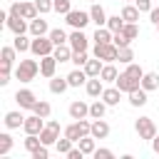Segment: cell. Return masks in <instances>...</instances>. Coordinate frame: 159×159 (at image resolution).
I'll list each match as a JSON object with an SVG mask.
<instances>
[{
	"mask_svg": "<svg viewBox=\"0 0 159 159\" xmlns=\"http://www.w3.org/2000/svg\"><path fill=\"white\" fill-rule=\"evenodd\" d=\"M37 72H40V62H35V60H20V65L15 67V77L20 82H32L37 77Z\"/></svg>",
	"mask_w": 159,
	"mask_h": 159,
	"instance_id": "obj_1",
	"label": "cell"
},
{
	"mask_svg": "<svg viewBox=\"0 0 159 159\" xmlns=\"http://www.w3.org/2000/svg\"><path fill=\"white\" fill-rule=\"evenodd\" d=\"M92 132V122H87V119H75L70 127H65V137H70L75 144L82 139V137H87Z\"/></svg>",
	"mask_w": 159,
	"mask_h": 159,
	"instance_id": "obj_2",
	"label": "cell"
},
{
	"mask_svg": "<svg viewBox=\"0 0 159 159\" xmlns=\"http://www.w3.org/2000/svg\"><path fill=\"white\" fill-rule=\"evenodd\" d=\"M30 52H32L35 57H45V55H52V52H55V42L50 40V35H40V37H32Z\"/></svg>",
	"mask_w": 159,
	"mask_h": 159,
	"instance_id": "obj_3",
	"label": "cell"
},
{
	"mask_svg": "<svg viewBox=\"0 0 159 159\" xmlns=\"http://www.w3.org/2000/svg\"><path fill=\"white\" fill-rule=\"evenodd\" d=\"M134 129H137V134H139V139H154L157 137V124H154V119L152 117H139L137 122H134Z\"/></svg>",
	"mask_w": 159,
	"mask_h": 159,
	"instance_id": "obj_4",
	"label": "cell"
},
{
	"mask_svg": "<svg viewBox=\"0 0 159 159\" xmlns=\"http://www.w3.org/2000/svg\"><path fill=\"white\" fill-rule=\"evenodd\" d=\"M65 20H67V25H70L72 30H84L87 22H92L89 10H87V12H84V10H70V12L65 15Z\"/></svg>",
	"mask_w": 159,
	"mask_h": 159,
	"instance_id": "obj_5",
	"label": "cell"
},
{
	"mask_svg": "<svg viewBox=\"0 0 159 159\" xmlns=\"http://www.w3.org/2000/svg\"><path fill=\"white\" fill-rule=\"evenodd\" d=\"M114 84H117L122 92H127V94H129V92H134V89H139V87H142V80L124 70V72H119V77H117V82H114Z\"/></svg>",
	"mask_w": 159,
	"mask_h": 159,
	"instance_id": "obj_6",
	"label": "cell"
},
{
	"mask_svg": "<svg viewBox=\"0 0 159 159\" xmlns=\"http://www.w3.org/2000/svg\"><path fill=\"white\" fill-rule=\"evenodd\" d=\"M5 27L12 32V35H25L27 30H30V22L22 17V15H15V12H7V22H5Z\"/></svg>",
	"mask_w": 159,
	"mask_h": 159,
	"instance_id": "obj_7",
	"label": "cell"
},
{
	"mask_svg": "<svg viewBox=\"0 0 159 159\" xmlns=\"http://www.w3.org/2000/svg\"><path fill=\"white\" fill-rule=\"evenodd\" d=\"M119 47L114 42H104V45H94V57H99L102 62H117Z\"/></svg>",
	"mask_w": 159,
	"mask_h": 159,
	"instance_id": "obj_8",
	"label": "cell"
},
{
	"mask_svg": "<svg viewBox=\"0 0 159 159\" xmlns=\"http://www.w3.org/2000/svg\"><path fill=\"white\" fill-rule=\"evenodd\" d=\"M15 102L20 104V109H32L37 104V97H35L32 89H17L15 92Z\"/></svg>",
	"mask_w": 159,
	"mask_h": 159,
	"instance_id": "obj_9",
	"label": "cell"
},
{
	"mask_svg": "<svg viewBox=\"0 0 159 159\" xmlns=\"http://www.w3.org/2000/svg\"><path fill=\"white\" fill-rule=\"evenodd\" d=\"M45 117H40V114H30V117H25V124H22V129H25V134H40L42 129H45V122H42Z\"/></svg>",
	"mask_w": 159,
	"mask_h": 159,
	"instance_id": "obj_10",
	"label": "cell"
},
{
	"mask_svg": "<svg viewBox=\"0 0 159 159\" xmlns=\"http://www.w3.org/2000/svg\"><path fill=\"white\" fill-rule=\"evenodd\" d=\"M55 70H57V60H55V55H45V57H40V75H42V77L52 80V77H55Z\"/></svg>",
	"mask_w": 159,
	"mask_h": 159,
	"instance_id": "obj_11",
	"label": "cell"
},
{
	"mask_svg": "<svg viewBox=\"0 0 159 159\" xmlns=\"http://www.w3.org/2000/svg\"><path fill=\"white\" fill-rule=\"evenodd\" d=\"M67 42H70V47H72V50L77 52V50H87V45H89V37H87V35H84L82 30H72V32H70V40H67Z\"/></svg>",
	"mask_w": 159,
	"mask_h": 159,
	"instance_id": "obj_12",
	"label": "cell"
},
{
	"mask_svg": "<svg viewBox=\"0 0 159 159\" xmlns=\"http://www.w3.org/2000/svg\"><path fill=\"white\" fill-rule=\"evenodd\" d=\"M67 112H70V119H84V117H89V104L82 99H75Z\"/></svg>",
	"mask_w": 159,
	"mask_h": 159,
	"instance_id": "obj_13",
	"label": "cell"
},
{
	"mask_svg": "<svg viewBox=\"0 0 159 159\" xmlns=\"http://www.w3.org/2000/svg\"><path fill=\"white\" fill-rule=\"evenodd\" d=\"M89 17H92V22H94L97 27H104V25H107V12H104V7H102L99 2H92Z\"/></svg>",
	"mask_w": 159,
	"mask_h": 159,
	"instance_id": "obj_14",
	"label": "cell"
},
{
	"mask_svg": "<svg viewBox=\"0 0 159 159\" xmlns=\"http://www.w3.org/2000/svg\"><path fill=\"white\" fill-rule=\"evenodd\" d=\"M87 80H89V75L84 72V67H77V70H72V72L67 75L70 87H82V84H87Z\"/></svg>",
	"mask_w": 159,
	"mask_h": 159,
	"instance_id": "obj_15",
	"label": "cell"
},
{
	"mask_svg": "<svg viewBox=\"0 0 159 159\" xmlns=\"http://www.w3.org/2000/svg\"><path fill=\"white\" fill-rule=\"evenodd\" d=\"M94 139H107L109 137V124L104 122V117L102 119H92V132H89Z\"/></svg>",
	"mask_w": 159,
	"mask_h": 159,
	"instance_id": "obj_16",
	"label": "cell"
},
{
	"mask_svg": "<svg viewBox=\"0 0 159 159\" xmlns=\"http://www.w3.org/2000/svg\"><path fill=\"white\" fill-rule=\"evenodd\" d=\"M84 89H87L89 97H102V92H104V82H102V77H89L87 84H84Z\"/></svg>",
	"mask_w": 159,
	"mask_h": 159,
	"instance_id": "obj_17",
	"label": "cell"
},
{
	"mask_svg": "<svg viewBox=\"0 0 159 159\" xmlns=\"http://www.w3.org/2000/svg\"><path fill=\"white\" fill-rule=\"evenodd\" d=\"M102 99H104L109 107H117V104H119V99H122V89H119L117 84H114V87H104Z\"/></svg>",
	"mask_w": 159,
	"mask_h": 159,
	"instance_id": "obj_18",
	"label": "cell"
},
{
	"mask_svg": "<svg viewBox=\"0 0 159 159\" xmlns=\"http://www.w3.org/2000/svg\"><path fill=\"white\" fill-rule=\"evenodd\" d=\"M2 122H5L7 129H20V127L25 124V117H22L17 109H12V112H5V119H2Z\"/></svg>",
	"mask_w": 159,
	"mask_h": 159,
	"instance_id": "obj_19",
	"label": "cell"
},
{
	"mask_svg": "<svg viewBox=\"0 0 159 159\" xmlns=\"http://www.w3.org/2000/svg\"><path fill=\"white\" fill-rule=\"evenodd\" d=\"M40 139H42V144L52 147V144L60 139V129H57V127H52V124H45V129L40 132Z\"/></svg>",
	"mask_w": 159,
	"mask_h": 159,
	"instance_id": "obj_20",
	"label": "cell"
},
{
	"mask_svg": "<svg viewBox=\"0 0 159 159\" xmlns=\"http://www.w3.org/2000/svg\"><path fill=\"white\" fill-rule=\"evenodd\" d=\"M30 32H32V37H40V35H50L47 20H42V17H35V20H30Z\"/></svg>",
	"mask_w": 159,
	"mask_h": 159,
	"instance_id": "obj_21",
	"label": "cell"
},
{
	"mask_svg": "<svg viewBox=\"0 0 159 159\" xmlns=\"http://www.w3.org/2000/svg\"><path fill=\"white\" fill-rule=\"evenodd\" d=\"M72 52H75V50L70 47V42H65V45H57L52 55H55L57 62H72Z\"/></svg>",
	"mask_w": 159,
	"mask_h": 159,
	"instance_id": "obj_22",
	"label": "cell"
},
{
	"mask_svg": "<svg viewBox=\"0 0 159 159\" xmlns=\"http://www.w3.org/2000/svg\"><path fill=\"white\" fill-rule=\"evenodd\" d=\"M142 87H144L147 92L159 89V72H144V77H142Z\"/></svg>",
	"mask_w": 159,
	"mask_h": 159,
	"instance_id": "obj_23",
	"label": "cell"
},
{
	"mask_svg": "<svg viewBox=\"0 0 159 159\" xmlns=\"http://www.w3.org/2000/svg\"><path fill=\"white\" fill-rule=\"evenodd\" d=\"M107 107H109V104H107L104 99H94V102L89 104V117H92V119H102L104 112H107Z\"/></svg>",
	"mask_w": 159,
	"mask_h": 159,
	"instance_id": "obj_24",
	"label": "cell"
},
{
	"mask_svg": "<svg viewBox=\"0 0 159 159\" xmlns=\"http://www.w3.org/2000/svg\"><path fill=\"white\" fill-rule=\"evenodd\" d=\"M20 15H22L25 20H35L40 12H37V5H35V2H25V0H20Z\"/></svg>",
	"mask_w": 159,
	"mask_h": 159,
	"instance_id": "obj_25",
	"label": "cell"
},
{
	"mask_svg": "<svg viewBox=\"0 0 159 159\" xmlns=\"http://www.w3.org/2000/svg\"><path fill=\"white\" fill-rule=\"evenodd\" d=\"M112 37H114V32L104 25V27H97V32H94V45H104V42H112Z\"/></svg>",
	"mask_w": 159,
	"mask_h": 159,
	"instance_id": "obj_26",
	"label": "cell"
},
{
	"mask_svg": "<svg viewBox=\"0 0 159 159\" xmlns=\"http://www.w3.org/2000/svg\"><path fill=\"white\" fill-rule=\"evenodd\" d=\"M67 87H70L67 77H52L50 80V92L52 94H62V92H67Z\"/></svg>",
	"mask_w": 159,
	"mask_h": 159,
	"instance_id": "obj_27",
	"label": "cell"
},
{
	"mask_svg": "<svg viewBox=\"0 0 159 159\" xmlns=\"http://www.w3.org/2000/svg\"><path fill=\"white\" fill-rule=\"evenodd\" d=\"M129 104H132V107H144V104H147V89L139 87V89L129 92Z\"/></svg>",
	"mask_w": 159,
	"mask_h": 159,
	"instance_id": "obj_28",
	"label": "cell"
},
{
	"mask_svg": "<svg viewBox=\"0 0 159 159\" xmlns=\"http://www.w3.org/2000/svg\"><path fill=\"white\" fill-rule=\"evenodd\" d=\"M119 15L124 17V22H139V7L137 5H124Z\"/></svg>",
	"mask_w": 159,
	"mask_h": 159,
	"instance_id": "obj_29",
	"label": "cell"
},
{
	"mask_svg": "<svg viewBox=\"0 0 159 159\" xmlns=\"http://www.w3.org/2000/svg\"><path fill=\"white\" fill-rule=\"evenodd\" d=\"M99 77H102V82H117V77H119V72H117V67H114L112 62H107V65L102 67V72H99Z\"/></svg>",
	"mask_w": 159,
	"mask_h": 159,
	"instance_id": "obj_30",
	"label": "cell"
},
{
	"mask_svg": "<svg viewBox=\"0 0 159 159\" xmlns=\"http://www.w3.org/2000/svg\"><path fill=\"white\" fill-rule=\"evenodd\" d=\"M102 60L99 57H94V60H87V65H84V72L89 75V77H99V72H102Z\"/></svg>",
	"mask_w": 159,
	"mask_h": 159,
	"instance_id": "obj_31",
	"label": "cell"
},
{
	"mask_svg": "<svg viewBox=\"0 0 159 159\" xmlns=\"http://www.w3.org/2000/svg\"><path fill=\"white\" fill-rule=\"evenodd\" d=\"M77 147H80V149L84 152V157H87V154H94V149H97V147H94V137H92V134L82 137V139L77 142Z\"/></svg>",
	"mask_w": 159,
	"mask_h": 159,
	"instance_id": "obj_32",
	"label": "cell"
},
{
	"mask_svg": "<svg viewBox=\"0 0 159 159\" xmlns=\"http://www.w3.org/2000/svg\"><path fill=\"white\" fill-rule=\"evenodd\" d=\"M50 40H52V42H55V47H57V45H65V42L70 40V35H67L65 30L55 27V30H50Z\"/></svg>",
	"mask_w": 159,
	"mask_h": 159,
	"instance_id": "obj_33",
	"label": "cell"
},
{
	"mask_svg": "<svg viewBox=\"0 0 159 159\" xmlns=\"http://www.w3.org/2000/svg\"><path fill=\"white\" fill-rule=\"evenodd\" d=\"M30 45H32V40H27L25 35H15V40H12V47H15L17 52H27Z\"/></svg>",
	"mask_w": 159,
	"mask_h": 159,
	"instance_id": "obj_34",
	"label": "cell"
},
{
	"mask_svg": "<svg viewBox=\"0 0 159 159\" xmlns=\"http://www.w3.org/2000/svg\"><path fill=\"white\" fill-rule=\"evenodd\" d=\"M10 149H12V137H10L7 132H2V134H0V157H7Z\"/></svg>",
	"mask_w": 159,
	"mask_h": 159,
	"instance_id": "obj_35",
	"label": "cell"
},
{
	"mask_svg": "<svg viewBox=\"0 0 159 159\" xmlns=\"http://www.w3.org/2000/svg\"><path fill=\"white\" fill-rule=\"evenodd\" d=\"M22 144H25V149H27V152L32 154V152H35L37 147H42V139H40V134H27Z\"/></svg>",
	"mask_w": 159,
	"mask_h": 159,
	"instance_id": "obj_36",
	"label": "cell"
},
{
	"mask_svg": "<svg viewBox=\"0 0 159 159\" xmlns=\"http://www.w3.org/2000/svg\"><path fill=\"white\" fill-rule=\"evenodd\" d=\"M107 27H109L112 32H122V27H124V17H122V15H112V17H107Z\"/></svg>",
	"mask_w": 159,
	"mask_h": 159,
	"instance_id": "obj_37",
	"label": "cell"
},
{
	"mask_svg": "<svg viewBox=\"0 0 159 159\" xmlns=\"http://www.w3.org/2000/svg\"><path fill=\"white\" fill-rule=\"evenodd\" d=\"M122 35H124L127 40H137V37H139V27H137V22H124Z\"/></svg>",
	"mask_w": 159,
	"mask_h": 159,
	"instance_id": "obj_38",
	"label": "cell"
},
{
	"mask_svg": "<svg viewBox=\"0 0 159 159\" xmlns=\"http://www.w3.org/2000/svg\"><path fill=\"white\" fill-rule=\"evenodd\" d=\"M15 52H17V50H15L12 45H5V47L0 50V57H2V65H12V62H15Z\"/></svg>",
	"mask_w": 159,
	"mask_h": 159,
	"instance_id": "obj_39",
	"label": "cell"
},
{
	"mask_svg": "<svg viewBox=\"0 0 159 159\" xmlns=\"http://www.w3.org/2000/svg\"><path fill=\"white\" fill-rule=\"evenodd\" d=\"M117 60L122 62V65H129V62H134V50L127 45V47H119V55H117Z\"/></svg>",
	"mask_w": 159,
	"mask_h": 159,
	"instance_id": "obj_40",
	"label": "cell"
},
{
	"mask_svg": "<svg viewBox=\"0 0 159 159\" xmlns=\"http://www.w3.org/2000/svg\"><path fill=\"white\" fill-rule=\"evenodd\" d=\"M32 112L47 119V117H50V112H52V107H50V102H45V99H37V104L32 107Z\"/></svg>",
	"mask_w": 159,
	"mask_h": 159,
	"instance_id": "obj_41",
	"label": "cell"
},
{
	"mask_svg": "<svg viewBox=\"0 0 159 159\" xmlns=\"http://www.w3.org/2000/svg\"><path fill=\"white\" fill-rule=\"evenodd\" d=\"M72 144H75V142H72L70 137H62V139L55 142V149H57V154H65V157H67V152L72 149Z\"/></svg>",
	"mask_w": 159,
	"mask_h": 159,
	"instance_id": "obj_42",
	"label": "cell"
},
{
	"mask_svg": "<svg viewBox=\"0 0 159 159\" xmlns=\"http://www.w3.org/2000/svg\"><path fill=\"white\" fill-rule=\"evenodd\" d=\"M87 60H89L87 50H77V52H72V62H75L77 67H84V65H87Z\"/></svg>",
	"mask_w": 159,
	"mask_h": 159,
	"instance_id": "obj_43",
	"label": "cell"
},
{
	"mask_svg": "<svg viewBox=\"0 0 159 159\" xmlns=\"http://www.w3.org/2000/svg\"><path fill=\"white\" fill-rule=\"evenodd\" d=\"M52 5H55V12H57V15H67V12L72 10L70 0H52Z\"/></svg>",
	"mask_w": 159,
	"mask_h": 159,
	"instance_id": "obj_44",
	"label": "cell"
},
{
	"mask_svg": "<svg viewBox=\"0 0 159 159\" xmlns=\"http://www.w3.org/2000/svg\"><path fill=\"white\" fill-rule=\"evenodd\" d=\"M35 5H37V12H40V15H47V12L55 10L52 0H35Z\"/></svg>",
	"mask_w": 159,
	"mask_h": 159,
	"instance_id": "obj_45",
	"label": "cell"
},
{
	"mask_svg": "<svg viewBox=\"0 0 159 159\" xmlns=\"http://www.w3.org/2000/svg\"><path fill=\"white\" fill-rule=\"evenodd\" d=\"M10 75H12V65H2V70H0V84L2 87L10 82Z\"/></svg>",
	"mask_w": 159,
	"mask_h": 159,
	"instance_id": "obj_46",
	"label": "cell"
},
{
	"mask_svg": "<svg viewBox=\"0 0 159 159\" xmlns=\"http://www.w3.org/2000/svg\"><path fill=\"white\" fill-rule=\"evenodd\" d=\"M112 42L117 45V47H127V45H132V40H127L122 32H114V37H112Z\"/></svg>",
	"mask_w": 159,
	"mask_h": 159,
	"instance_id": "obj_47",
	"label": "cell"
},
{
	"mask_svg": "<svg viewBox=\"0 0 159 159\" xmlns=\"http://www.w3.org/2000/svg\"><path fill=\"white\" fill-rule=\"evenodd\" d=\"M30 157H32V159H47V157H50V152H47V144L37 147V149H35V152H32Z\"/></svg>",
	"mask_w": 159,
	"mask_h": 159,
	"instance_id": "obj_48",
	"label": "cell"
},
{
	"mask_svg": "<svg viewBox=\"0 0 159 159\" xmlns=\"http://www.w3.org/2000/svg\"><path fill=\"white\" fill-rule=\"evenodd\" d=\"M94 159H112L114 157V152L112 149H94V154H92Z\"/></svg>",
	"mask_w": 159,
	"mask_h": 159,
	"instance_id": "obj_49",
	"label": "cell"
},
{
	"mask_svg": "<svg viewBox=\"0 0 159 159\" xmlns=\"http://www.w3.org/2000/svg\"><path fill=\"white\" fill-rule=\"evenodd\" d=\"M134 5L139 7V12H152V0H134Z\"/></svg>",
	"mask_w": 159,
	"mask_h": 159,
	"instance_id": "obj_50",
	"label": "cell"
},
{
	"mask_svg": "<svg viewBox=\"0 0 159 159\" xmlns=\"http://www.w3.org/2000/svg\"><path fill=\"white\" fill-rule=\"evenodd\" d=\"M149 17H152V22H154V25H159V7H152Z\"/></svg>",
	"mask_w": 159,
	"mask_h": 159,
	"instance_id": "obj_51",
	"label": "cell"
},
{
	"mask_svg": "<svg viewBox=\"0 0 159 159\" xmlns=\"http://www.w3.org/2000/svg\"><path fill=\"white\" fill-rule=\"evenodd\" d=\"M152 149H154V154H159V137L152 139Z\"/></svg>",
	"mask_w": 159,
	"mask_h": 159,
	"instance_id": "obj_52",
	"label": "cell"
},
{
	"mask_svg": "<svg viewBox=\"0 0 159 159\" xmlns=\"http://www.w3.org/2000/svg\"><path fill=\"white\" fill-rule=\"evenodd\" d=\"M154 27H157V32H159V25H154Z\"/></svg>",
	"mask_w": 159,
	"mask_h": 159,
	"instance_id": "obj_53",
	"label": "cell"
},
{
	"mask_svg": "<svg viewBox=\"0 0 159 159\" xmlns=\"http://www.w3.org/2000/svg\"><path fill=\"white\" fill-rule=\"evenodd\" d=\"M89 2H97V0H89Z\"/></svg>",
	"mask_w": 159,
	"mask_h": 159,
	"instance_id": "obj_54",
	"label": "cell"
},
{
	"mask_svg": "<svg viewBox=\"0 0 159 159\" xmlns=\"http://www.w3.org/2000/svg\"><path fill=\"white\" fill-rule=\"evenodd\" d=\"M127 2H129V0H127Z\"/></svg>",
	"mask_w": 159,
	"mask_h": 159,
	"instance_id": "obj_55",
	"label": "cell"
}]
</instances>
